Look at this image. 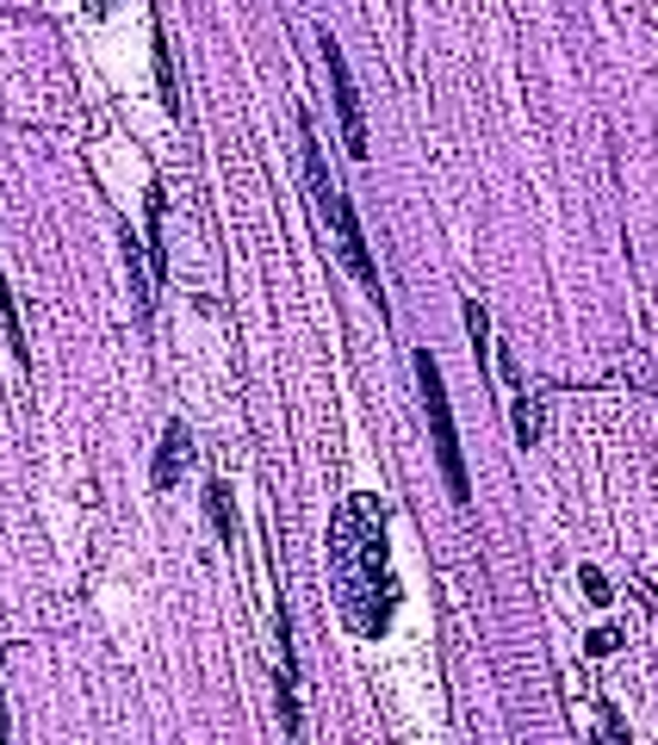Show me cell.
I'll list each match as a JSON object with an SVG mask.
<instances>
[{
  "label": "cell",
  "instance_id": "1",
  "mask_svg": "<svg viewBox=\"0 0 658 745\" xmlns=\"http://www.w3.org/2000/svg\"><path fill=\"white\" fill-rule=\"evenodd\" d=\"M329 590L336 609L361 640H379L392 628L398 584H392V553H385V509L379 497L354 492L342 497L336 522H329Z\"/></svg>",
  "mask_w": 658,
  "mask_h": 745
},
{
  "label": "cell",
  "instance_id": "2",
  "mask_svg": "<svg viewBox=\"0 0 658 745\" xmlns=\"http://www.w3.org/2000/svg\"><path fill=\"white\" fill-rule=\"evenodd\" d=\"M298 149H305V187H311V206H317V218H323V230L336 237V255L348 261V273H354L367 292H379V268H373V255H367V237H361V224H354V206H348V193L329 180L311 125H298Z\"/></svg>",
  "mask_w": 658,
  "mask_h": 745
},
{
  "label": "cell",
  "instance_id": "3",
  "mask_svg": "<svg viewBox=\"0 0 658 745\" xmlns=\"http://www.w3.org/2000/svg\"><path fill=\"white\" fill-rule=\"evenodd\" d=\"M417 385H423V404H429V428H435V454H441V473H448V492L454 504H472V485H466V461H460V428H454V411H448V385H441V366L435 354H417Z\"/></svg>",
  "mask_w": 658,
  "mask_h": 745
},
{
  "label": "cell",
  "instance_id": "4",
  "mask_svg": "<svg viewBox=\"0 0 658 745\" xmlns=\"http://www.w3.org/2000/svg\"><path fill=\"white\" fill-rule=\"evenodd\" d=\"M323 63H329V81H336V112H342V143H348V156L367 162L373 149H367V118H361V87H354V75H348V56L342 44L323 32Z\"/></svg>",
  "mask_w": 658,
  "mask_h": 745
},
{
  "label": "cell",
  "instance_id": "5",
  "mask_svg": "<svg viewBox=\"0 0 658 745\" xmlns=\"http://www.w3.org/2000/svg\"><path fill=\"white\" fill-rule=\"evenodd\" d=\"M187 454H193V442H187V428L181 423H168L162 428V447H156V492H174V478L187 473Z\"/></svg>",
  "mask_w": 658,
  "mask_h": 745
},
{
  "label": "cell",
  "instance_id": "6",
  "mask_svg": "<svg viewBox=\"0 0 658 745\" xmlns=\"http://www.w3.org/2000/svg\"><path fill=\"white\" fill-rule=\"evenodd\" d=\"M205 516H212V528H218L224 540H230V528H236V516H230V492H224L218 478L205 485Z\"/></svg>",
  "mask_w": 658,
  "mask_h": 745
},
{
  "label": "cell",
  "instance_id": "7",
  "mask_svg": "<svg viewBox=\"0 0 658 745\" xmlns=\"http://www.w3.org/2000/svg\"><path fill=\"white\" fill-rule=\"evenodd\" d=\"M516 442H522V447L541 442V404H534L528 392H516Z\"/></svg>",
  "mask_w": 658,
  "mask_h": 745
},
{
  "label": "cell",
  "instance_id": "8",
  "mask_svg": "<svg viewBox=\"0 0 658 745\" xmlns=\"http://www.w3.org/2000/svg\"><path fill=\"white\" fill-rule=\"evenodd\" d=\"M0 318H7V342H13V354H19V361H32L25 330H19V304H13V292H7V286H0Z\"/></svg>",
  "mask_w": 658,
  "mask_h": 745
},
{
  "label": "cell",
  "instance_id": "9",
  "mask_svg": "<svg viewBox=\"0 0 658 745\" xmlns=\"http://www.w3.org/2000/svg\"><path fill=\"white\" fill-rule=\"evenodd\" d=\"M578 584H584V597H590L596 609H603V603H615V597H609V578H603L596 566H584V571H578Z\"/></svg>",
  "mask_w": 658,
  "mask_h": 745
},
{
  "label": "cell",
  "instance_id": "10",
  "mask_svg": "<svg viewBox=\"0 0 658 745\" xmlns=\"http://www.w3.org/2000/svg\"><path fill=\"white\" fill-rule=\"evenodd\" d=\"M584 646H590V659H609V652H621V634H615V628H596Z\"/></svg>",
  "mask_w": 658,
  "mask_h": 745
},
{
  "label": "cell",
  "instance_id": "11",
  "mask_svg": "<svg viewBox=\"0 0 658 745\" xmlns=\"http://www.w3.org/2000/svg\"><path fill=\"white\" fill-rule=\"evenodd\" d=\"M88 13H106V0H88Z\"/></svg>",
  "mask_w": 658,
  "mask_h": 745
}]
</instances>
